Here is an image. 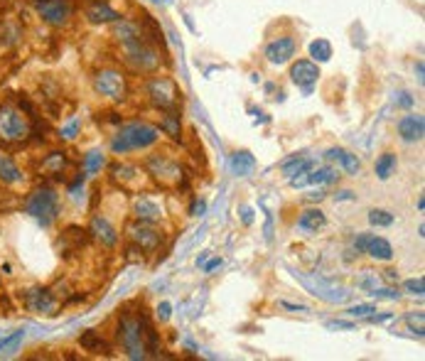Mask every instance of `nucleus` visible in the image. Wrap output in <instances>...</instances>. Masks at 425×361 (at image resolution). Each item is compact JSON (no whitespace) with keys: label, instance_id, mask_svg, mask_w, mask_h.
Returning <instances> with one entry per match:
<instances>
[{"label":"nucleus","instance_id":"30","mask_svg":"<svg viewBox=\"0 0 425 361\" xmlns=\"http://www.w3.org/2000/svg\"><path fill=\"white\" fill-rule=\"evenodd\" d=\"M310 57H313L315 62H327L329 57H332V44H329L327 39H315V42L310 44Z\"/></svg>","mask_w":425,"mask_h":361},{"label":"nucleus","instance_id":"42","mask_svg":"<svg viewBox=\"0 0 425 361\" xmlns=\"http://www.w3.org/2000/svg\"><path fill=\"white\" fill-rule=\"evenodd\" d=\"M329 329H352L354 324L352 322H342V319H334V322H327Z\"/></svg>","mask_w":425,"mask_h":361},{"label":"nucleus","instance_id":"41","mask_svg":"<svg viewBox=\"0 0 425 361\" xmlns=\"http://www.w3.org/2000/svg\"><path fill=\"white\" fill-rule=\"evenodd\" d=\"M205 211H207V204H205V202H194L192 209H189V214H192V216H202Z\"/></svg>","mask_w":425,"mask_h":361},{"label":"nucleus","instance_id":"45","mask_svg":"<svg viewBox=\"0 0 425 361\" xmlns=\"http://www.w3.org/2000/svg\"><path fill=\"white\" fill-rule=\"evenodd\" d=\"M216 268H221V258H211L209 263L205 265V273H214Z\"/></svg>","mask_w":425,"mask_h":361},{"label":"nucleus","instance_id":"29","mask_svg":"<svg viewBox=\"0 0 425 361\" xmlns=\"http://www.w3.org/2000/svg\"><path fill=\"white\" fill-rule=\"evenodd\" d=\"M106 165V157H103L101 150H92L87 157H84V175H96L98 170Z\"/></svg>","mask_w":425,"mask_h":361},{"label":"nucleus","instance_id":"47","mask_svg":"<svg viewBox=\"0 0 425 361\" xmlns=\"http://www.w3.org/2000/svg\"><path fill=\"white\" fill-rule=\"evenodd\" d=\"M153 3H157V6H170L173 0H153Z\"/></svg>","mask_w":425,"mask_h":361},{"label":"nucleus","instance_id":"18","mask_svg":"<svg viewBox=\"0 0 425 361\" xmlns=\"http://www.w3.org/2000/svg\"><path fill=\"white\" fill-rule=\"evenodd\" d=\"M339 175L334 168H318V170H310L307 177H302L300 182H295L293 187H302V184H332L337 182Z\"/></svg>","mask_w":425,"mask_h":361},{"label":"nucleus","instance_id":"39","mask_svg":"<svg viewBox=\"0 0 425 361\" xmlns=\"http://www.w3.org/2000/svg\"><path fill=\"white\" fill-rule=\"evenodd\" d=\"M76 135H79V121H71L69 125L62 128V138H64V141H74Z\"/></svg>","mask_w":425,"mask_h":361},{"label":"nucleus","instance_id":"5","mask_svg":"<svg viewBox=\"0 0 425 361\" xmlns=\"http://www.w3.org/2000/svg\"><path fill=\"white\" fill-rule=\"evenodd\" d=\"M119 342L123 346V351L130 359H146V337H143V327L140 319H135L133 315H121L119 319Z\"/></svg>","mask_w":425,"mask_h":361},{"label":"nucleus","instance_id":"24","mask_svg":"<svg viewBox=\"0 0 425 361\" xmlns=\"http://www.w3.org/2000/svg\"><path fill=\"white\" fill-rule=\"evenodd\" d=\"M313 165H315L313 160H305V157L295 155V157H290V160L283 162V173H286L288 177H295V175H307L310 170H313Z\"/></svg>","mask_w":425,"mask_h":361},{"label":"nucleus","instance_id":"6","mask_svg":"<svg viewBox=\"0 0 425 361\" xmlns=\"http://www.w3.org/2000/svg\"><path fill=\"white\" fill-rule=\"evenodd\" d=\"M148 96L153 98L157 108L162 111H177L180 106V89L173 79H167V76H155V79L148 84Z\"/></svg>","mask_w":425,"mask_h":361},{"label":"nucleus","instance_id":"3","mask_svg":"<svg viewBox=\"0 0 425 361\" xmlns=\"http://www.w3.org/2000/svg\"><path fill=\"white\" fill-rule=\"evenodd\" d=\"M25 211L33 216V219H37L42 227H49V224L60 216V197H57L54 189L40 187L27 197Z\"/></svg>","mask_w":425,"mask_h":361},{"label":"nucleus","instance_id":"12","mask_svg":"<svg viewBox=\"0 0 425 361\" xmlns=\"http://www.w3.org/2000/svg\"><path fill=\"white\" fill-rule=\"evenodd\" d=\"M297 42L293 37H278L266 47V60L270 64H286L290 62V57H295Z\"/></svg>","mask_w":425,"mask_h":361},{"label":"nucleus","instance_id":"40","mask_svg":"<svg viewBox=\"0 0 425 361\" xmlns=\"http://www.w3.org/2000/svg\"><path fill=\"white\" fill-rule=\"evenodd\" d=\"M170 317H173V305H170V302H160V305H157V319H160V322H167Z\"/></svg>","mask_w":425,"mask_h":361},{"label":"nucleus","instance_id":"15","mask_svg":"<svg viewBox=\"0 0 425 361\" xmlns=\"http://www.w3.org/2000/svg\"><path fill=\"white\" fill-rule=\"evenodd\" d=\"M130 238H133V243L140 248V251H155L157 246H160V231H155V229L150 227V224H135V227L128 229Z\"/></svg>","mask_w":425,"mask_h":361},{"label":"nucleus","instance_id":"13","mask_svg":"<svg viewBox=\"0 0 425 361\" xmlns=\"http://www.w3.org/2000/svg\"><path fill=\"white\" fill-rule=\"evenodd\" d=\"M290 79L295 81L300 89L310 91V89H313L315 84H318V79H320L318 64H315V62H310V60L295 62V64H293V69H290Z\"/></svg>","mask_w":425,"mask_h":361},{"label":"nucleus","instance_id":"28","mask_svg":"<svg viewBox=\"0 0 425 361\" xmlns=\"http://www.w3.org/2000/svg\"><path fill=\"white\" fill-rule=\"evenodd\" d=\"M79 344L84 346L87 351L106 349V342H103V337H98V332H94V329H89V332H84V335L79 337Z\"/></svg>","mask_w":425,"mask_h":361},{"label":"nucleus","instance_id":"9","mask_svg":"<svg viewBox=\"0 0 425 361\" xmlns=\"http://www.w3.org/2000/svg\"><path fill=\"white\" fill-rule=\"evenodd\" d=\"M146 168H148V173H150L160 184H165V187H175V184H180V179H182V168L165 155L148 157Z\"/></svg>","mask_w":425,"mask_h":361},{"label":"nucleus","instance_id":"17","mask_svg":"<svg viewBox=\"0 0 425 361\" xmlns=\"http://www.w3.org/2000/svg\"><path fill=\"white\" fill-rule=\"evenodd\" d=\"M92 234L96 241H101L103 246L113 248L116 243H119V234H116V229L108 224V219H103V216H94L92 219Z\"/></svg>","mask_w":425,"mask_h":361},{"label":"nucleus","instance_id":"38","mask_svg":"<svg viewBox=\"0 0 425 361\" xmlns=\"http://www.w3.org/2000/svg\"><path fill=\"white\" fill-rule=\"evenodd\" d=\"M356 285H359V288H364V290H369V292H372L374 288H379V285H381V281H379V278H374V275H364V278H359V281H356Z\"/></svg>","mask_w":425,"mask_h":361},{"label":"nucleus","instance_id":"20","mask_svg":"<svg viewBox=\"0 0 425 361\" xmlns=\"http://www.w3.org/2000/svg\"><path fill=\"white\" fill-rule=\"evenodd\" d=\"M232 173L238 175V177H246V175L253 173V168H256V157L251 155L248 150H236L232 155Z\"/></svg>","mask_w":425,"mask_h":361},{"label":"nucleus","instance_id":"22","mask_svg":"<svg viewBox=\"0 0 425 361\" xmlns=\"http://www.w3.org/2000/svg\"><path fill=\"white\" fill-rule=\"evenodd\" d=\"M67 168V155L64 152H49L47 157L42 160V165H40V173L44 175H62Z\"/></svg>","mask_w":425,"mask_h":361},{"label":"nucleus","instance_id":"10","mask_svg":"<svg viewBox=\"0 0 425 361\" xmlns=\"http://www.w3.org/2000/svg\"><path fill=\"white\" fill-rule=\"evenodd\" d=\"M35 8H37V12L42 15V20L47 22V25H54V27L67 25V20L71 17L69 0H37Z\"/></svg>","mask_w":425,"mask_h":361},{"label":"nucleus","instance_id":"43","mask_svg":"<svg viewBox=\"0 0 425 361\" xmlns=\"http://www.w3.org/2000/svg\"><path fill=\"white\" fill-rule=\"evenodd\" d=\"M241 219H243V224H253V209H251V206H241Z\"/></svg>","mask_w":425,"mask_h":361},{"label":"nucleus","instance_id":"27","mask_svg":"<svg viewBox=\"0 0 425 361\" xmlns=\"http://www.w3.org/2000/svg\"><path fill=\"white\" fill-rule=\"evenodd\" d=\"M393 173H396V155H393V152H383L376 160V177L388 179Z\"/></svg>","mask_w":425,"mask_h":361},{"label":"nucleus","instance_id":"44","mask_svg":"<svg viewBox=\"0 0 425 361\" xmlns=\"http://www.w3.org/2000/svg\"><path fill=\"white\" fill-rule=\"evenodd\" d=\"M280 305H283V308H286V310H293V312H307L305 305H293V302H286V300L280 302Z\"/></svg>","mask_w":425,"mask_h":361},{"label":"nucleus","instance_id":"7","mask_svg":"<svg viewBox=\"0 0 425 361\" xmlns=\"http://www.w3.org/2000/svg\"><path fill=\"white\" fill-rule=\"evenodd\" d=\"M94 89H96L101 96H108L113 101H123L125 94H128V84H125V76L116 69H101L94 76Z\"/></svg>","mask_w":425,"mask_h":361},{"label":"nucleus","instance_id":"36","mask_svg":"<svg viewBox=\"0 0 425 361\" xmlns=\"http://www.w3.org/2000/svg\"><path fill=\"white\" fill-rule=\"evenodd\" d=\"M369 295H374L376 300H399V290H393V288H374Z\"/></svg>","mask_w":425,"mask_h":361},{"label":"nucleus","instance_id":"37","mask_svg":"<svg viewBox=\"0 0 425 361\" xmlns=\"http://www.w3.org/2000/svg\"><path fill=\"white\" fill-rule=\"evenodd\" d=\"M372 312H376V308H374V305H354V308H349L347 310V315H349V317H369V315Z\"/></svg>","mask_w":425,"mask_h":361},{"label":"nucleus","instance_id":"23","mask_svg":"<svg viewBox=\"0 0 425 361\" xmlns=\"http://www.w3.org/2000/svg\"><path fill=\"white\" fill-rule=\"evenodd\" d=\"M22 179V173L15 162L10 160L8 155H0V182L3 184H15Z\"/></svg>","mask_w":425,"mask_h":361},{"label":"nucleus","instance_id":"14","mask_svg":"<svg viewBox=\"0 0 425 361\" xmlns=\"http://www.w3.org/2000/svg\"><path fill=\"white\" fill-rule=\"evenodd\" d=\"M25 300H27V308L33 310V312L54 315V310H57V300H54V295L47 288H33V290H27Z\"/></svg>","mask_w":425,"mask_h":361},{"label":"nucleus","instance_id":"25","mask_svg":"<svg viewBox=\"0 0 425 361\" xmlns=\"http://www.w3.org/2000/svg\"><path fill=\"white\" fill-rule=\"evenodd\" d=\"M87 17L92 22H116L119 20V12L111 10L106 3H94V6L87 10Z\"/></svg>","mask_w":425,"mask_h":361},{"label":"nucleus","instance_id":"31","mask_svg":"<svg viewBox=\"0 0 425 361\" xmlns=\"http://www.w3.org/2000/svg\"><path fill=\"white\" fill-rule=\"evenodd\" d=\"M162 130L173 138H180V116L177 111H167L165 118H162Z\"/></svg>","mask_w":425,"mask_h":361},{"label":"nucleus","instance_id":"35","mask_svg":"<svg viewBox=\"0 0 425 361\" xmlns=\"http://www.w3.org/2000/svg\"><path fill=\"white\" fill-rule=\"evenodd\" d=\"M404 288H406V292H410V295L423 297L425 295V278L423 275H420V278H410V281L404 283Z\"/></svg>","mask_w":425,"mask_h":361},{"label":"nucleus","instance_id":"19","mask_svg":"<svg viewBox=\"0 0 425 361\" xmlns=\"http://www.w3.org/2000/svg\"><path fill=\"white\" fill-rule=\"evenodd\" d=\"M324 224H327V219H324V214L320 209L302 211V216L297 219V229H300V231H307V234L320 231V229H324Z\"/></svg>","mask_w":425,"mask_h":361},{"label":"nucleus","instance_id":"2","mask_svg":"<svg viewBox=\"0 0 425 361\" xmlns=\"http://www.w3.org/2000/svg\"><path fill=\"white\" fill-rule=\"evenodd\" d=\"M30 138V121L22 114L20 108L12 103H3L0 106V143L6 146H15V143H25Z\"/></svg>","mask_w":425,"mask_h":361},{"label":"nucleus","instance_id":"16","mask_svg":"<svg viewBox=\"0 0 425 361\" xmlns=\"http://www.w3.org/2000/svg\"><path fill=\"white\" fill-rule=\"evenodd\" d=\"M399 135L404 138L406 143L420 141V138L425 135V121H423V116H418V114L404 116V118L399 121Z\"/></svg>","mask_w":425,"mask_h":361},{"label":"nucleus","instance_id":"34","mask_svg":"<svg viewBox=\"0 0 425 361\" xmlns=\"http://www.w3.org/2000/svg\"><path fill=\"white\" fill-rule=\"evenodd\" d=\"M369 221H372V227H391L393 214H388L383 209H372L369 211Z\"/></svg>","mask_w":425,"mask_h":361},{"label":"nucleus","instance_id":"11","mask_svg":"<svg viewBox=\"0 0 425 361\" xmlns=\"http://www.w3.org/2000/svg\"><path fill=\"white\" fill-rule=\"evenodd\" d=\"M356 248L369 254L376 261H391L393 258V246L381 236H374V234H361L356 236Z\"/></svg>","mask_w":425,"mask_h":361},{"label":"nucleus","instance_id":"1","mask_svg":"<svg viewBox=\"0 0 425 361\" xmlns=\"http://www.w3.org/2000/svg\"><path fill=\"white\" fill-rule=\"evenodd\" d=\"M160 141V130L150 123H143V121H135V123H125L121 125V130L113 135L111 141V150L113 152H130V150H143V148H150Z\"/></svg>","mask_w":425,"mask_h":361},{"label":"nucleus","instance_id":"21","mask_svg":"<svg viewBox=\"0 0 425 361\" xmlns=\"http://www.w3.org/2000/svg\"><path fill=\"white\" fill-rule=\"evenodd\" d=\"M160 216H162V211L155 202L146 200V197L135 202V219L138 221H143V224H155V221H160Z\"/></svg>","mask_w":425,"mask_h":361},{"label":"nucleus","instance_id":"26","mask_svg":"<svg viewBox=\"0 0 425 361\" xmlns=\"http://www.w3.org/2000/svg\"><path fill=\"white\" fill-rule=\"evenodd\" d=\"M22 340H25V329H15L10 335H6L0 340V356H10L20 349Z\"/></svg>","mask_w":425,"mask_h":361},{"label":"nucleus","instance_id":"8","mask_svg":"<svg viewBox=\"0 0 425 361\" xmlns=\"http://www.w3.org/2000/svg\"><path fill=\"white\" fill-rule=\"evenodd\" d=\"M125 54H128V60L143 71H150L160 64V57H157V52L150 47V44H146L143 33H140L138 37L125 39Z\"/></svg>","mask_w":425,"mask_h":361},{"label":"nucleus","instance_id":"32","mask_svg":"<svg viewBox=\"0 0 425 361\" xmlns=\"http://www.w3.org/2000/svg\"><path fill=\"white\" fill-rule=\"evenodd\" d=\"M111 175H113V179H119V182H128V179H135L138 170L130 168V165H113Z\"/></svg>","mask_w":425,"mask_h":361},{"label":"nucleus","instance_id":"46","mask_svg":"<svg viewBox=\"0 0 425 361\" xmlns=\"http://www.w3.org/2000/svg\"><path fill=\"white\" fill-rule=\"evenodd\" d=\"M386 281H399V273L396 270H386Z\"/></svg>","mask_w":425,"mask_h":361},{"label":"nucleus","instance_id":"4","mask_svg":"<svg viewBox=\"0 0 425 361\" xmlns=\"http://www.w3.org/2000/svg\"><path fill=\"white\" fill-rule=\"evenodd\" d=\"M297 278V281L305 285V290L310 292V295L320 297V300L329 302V305H342V302H347L352 297V292L347 290V288L337 285V283H329L324 281V278H320V275H313V273H293Z\"/></svg>","mask_w":425,"mask_h":361},{"label":"nucleus","instance_id":"33","mask_svg":"<svg viewBox=\"0 0 425 361\" xmlns=\"http://www.w3.org/2000/svg\"><path fill=\"white\" fill-rule=\"evenodd\" d=\"M337 160L342 162V168H345V170H347V173H349V175H356V173H359L361 162H359V157H356V155H352V152L342 150V155H339Z\"/></svg>","mask_w":425,"mask_h":361}]
</instances>
